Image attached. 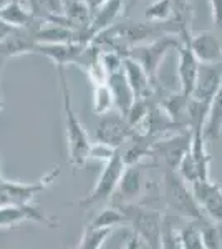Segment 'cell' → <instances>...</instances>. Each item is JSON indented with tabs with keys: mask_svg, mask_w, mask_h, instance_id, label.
I'll use <instances>...</instances> for the list:
<instances>
[{
	"mask_svg": "<svg viewBox=\"0 0 222 249\" xmlns=\"http://www.w3.org/2000/svg\"><path fill=\"white\" fill-rule=\"evenodd\" d=\"M60 75V87H62V108H63V123H65V138H67V153L68 163L71 164L73 171L82 168L88 161L90 153V140L85 130L83 123L80 122L73 105H71V95L68 80L65 75V68H56Z\"/></svg>",
	"mask_w": 222,
	"mask_h": 249,
	"instance_id": "cell-1",
	"label": "cell"
},
{
	"mask_svg": "<svg viewBox=\"0 0 222 249\" xmlns=\"http://www.w3.org/2000/svg\"><path fill=\"white\" fill-rule=\"evenodd\" d=\"M161 198L168 206V210H171L179 218H184L186 221H194V223L207 221L201 206L197 204L194 195H192L191 184L188 186V183L177 175V171L163 170Z\"/></svg>",
	"mask_w": 222,
	"mask_h": 249,
	"instance_id": "cell-2",
	"label": "cell"
},
{
	"mask_svg": "<svg viewBox=\"0 0 222 249\" xmlns=\"http://www.w3.org/2000/svg\"><path fill=\"white\" fill-rule=\"evenodd\" d=\"M121 211L128 219V226H131L133 234L146 243L149 249H159L161 230H163L164 214L157 210L146 206L143 203L121 204Z\"/></svg>",
	"mask_w": 222,
	"mask_h": 249,
	"instance_id": "cell-3",
	"label": "cell"
},
{
	"mask_svg": "<svg viewBox=\"0 0 222 249\" xmlns=\"http://www.w3.org/2000/svg\"><path fill=\"white\" fill-rule=\"evenodd\" d=\"M177 47H179V38H177L176 35H164V37L153 40V42L130 48V50L124 53V57L135 60V62L138 63V65H141V68L146 71L148 77L151 78V82H154L157 70H159L163 60L166 58L168 52Z\"/></svg>",
	"mask_w": 222,
	"mask_h": 249,
	"instance_id": "cell-4",
	"label": "cell"
},
{
	"mask_svg": "<svg viewBox=\"0 0 222 249\" xmlns=\"http://www.w3.org/2000/svg\"><path fill=\"white\" fill-rule=\"evenodd\" d=\"M124 163L121 160V155H120V150L116 151V155L113 156L110 161L104 163L102 173H100L98 179H96L95 186L93 190L88 193L85 198L78 199L75 204L80 208H91V206H96L100 203H104V201H111L113 195H115V190L120 183V178L124 171Z\"/></svg>",
	"mask_w": 222,
	"mask_h": 249,
	"instance_id": "cell-5",
	"label": "cell"
},
{
	"mask_svg": "<svg viewBox=\"0 0 222 249\" xmlns=\"http://www.w3.org/2000/svg\"><path fill=\"white\" fill-rule=\"evenodd\" d=\"M60 176V168L56 166L50 170L45 176L34 183H17L0 179V206H10V204H28L34 203L35 198L42 191H45L51 183Z\"/></svg>",
	"mask_w": 222,
	"mask_h": 249,
	"instance_id": "cell-6",
	"label": "cell"
},
{
	"mask_svg": "<svg viewBox=\"0 0 222 249\" xmlns=\"http://www.w3.org/2000/svg\"><path fill=\"white\" fill-rule=\"evenodd\" d=\"M189 144H191V131L181 130L176 135L157 138L151 146V156L161 160L163 170L176 171L183 158L188 155Z\"/></svg>",
	"mask_w": 222,
	"mask_h": 249,
	"instance_id": "cell-7",
	"label": "cell"
},
{
	"mask_svg": "<svg viewBox=\"0 0 222 249\" xmlns=\"http://www.w3.org/2000/svg\"><path fill=\"white\" fill-rule=\"evenodd\" d=\"M22 223L43 224L48 228L58 226V219H55L53 216H48L35 203L0 206V228H15Z\"/></svg>",
	"mask_w": 222,
	"mask_h": 249,
	"instance_id": "cell-8",
	"label": "cell"
},
{
	"mask_svg": "<svg viewBox=\"0 0 222 249\" xmlns=\"http://www.w3.org/2000/svg\"><path fill=\"white\" fill-rule=\"evenodd\" d=\"M133 130L128 124L126 118L116 110H111L104 115H100L98 126H96V142L121 150L124 143L130 140Z\"/></svg>",
	"mask_w": 222,
	"mask_h": 249,
	"instance_id": "cell-9",
	"label": "cell"
},
{
	"mask_svg": "<svg viewBox=\"0 0 222 249\" xmlns=\"http://www.w3.org/2000/svg\"><path fill=\"white\" fill-rule=\"evenodd\" d=\"M144 190H146V179H144V171L141 164L126 166L111 198V204L121 206V204L136 203V199L144 195Z\"/></svg>",
	"mask_w": 222,
	"mask_h": 249,
	"instance_id": "cell-10",
	"label": "cell"
},
{
	"mask_svg": "<svg viewBox=\"0 0 222 249\" xmlns=\"http://www.w3.org/2000/svg\"><path fill=\"white\" fill-rule=\"evenodd\" d=\"M191 190L205 218L212 223L222 224V184L205 179L192 183Z\"/></svg>",
	"mask_w": 222,
	"mask_h": 249,
	"instance_id": "cell-11",
	"label": "cell"
},
{
	"mask_svg": "<svg viewBox=\"0 0 222 249\" xmlns=\"http://www.w3.org/2000/svg\"><path fill=\"white\" fill-rule=\"evenodd\" d=\"M222 85V63H199L197 77L192 90V98L203 103H211L214 95Z\"/></svg>",
	"mask_w": 222,
	"mask_h": 249,
	"instance_id": "cell-12",
	"label": "cell"
},
{
	"mask_svg": "<svg viewBox=\"0 0 222 249\" xmlns=\"http://www.w3.org/2000/svg\"><path fill=\"white\" fill-rule=\"evenodd\" d=\"M189 38L179 40V57H177V77H179L181 93L191 96L192 90H194V83L197 77V70H199V62L191 52L188 43Z\"/></svg>",
	"mask_w": 222,
	"mask_h": 249,
	"instance_id": "cell-13",
	"label": "cell"
},
{
	"mask_svg": "<svg viewBox=\"0 0 222 249\" xmlns=\"http://www.w3.org/2000/svg\"><path fill=\"white\" fill-rule=\"evenodd\" d=\"M85 47L86 45L82 43H35L32 55H43L51 60L56 68H65L70 63L75 65Z\"/></svg>",
	"mask_w": 222,
	"mask_h": 249,
	"instance_id": "cell-14",
	"label": "cell"
},
{
	"mask_svg": "<svg viewBox=\"0 0 222 249\" xmlns=\"http://www.w3.org/2000/svg\"><path fill=\"white\" fill-rule=\"evenodd\" d=\"M189 48L199 63H219L222 55V42L212 32H199L188 40Z\"/></svg>",
	"mask_w": 222,
	"mask_h": 249,
	"instance_id": "cell-15",
	"label": "cell"
},
{
	"mask_svg": "<svg viewBox=\"0 0 222 249\" xmlns=\"http://www.w3.org/2000/svg\"><path fill=\"white\" fill-rule=\"evenodd\" d=\"M204 126H194L191 128V144H189V156L192 158L197 175H199V181L211 179V155L207 153L205 148V138H204Z\"/></svg>",
	"mask_w": 222,
	"mask_h": 249,
	"instance_id": "cell-16",
	"label": "cell"
},
{
	"mask_svg": "<svg viewBox=\"0 0 222 249\" xmlns=\"http://www.w3.org/2000/svg\"><path fill=\"white\" fill-rule=\"evenodd\" d=\"M28 12L32 17L42 23H56L67 27L65 17V2L63 0H25Z\"/></svg>",
	"mask_w": 222,
	"mask_h": 249,
	"instance_id": "cell-17",
	"label": "cell"
},
{
	"mask_svg": "<svg viewBox=\"0 0 222 249\" xmlns=\"http://www.w3.org/2000/svg\"><path fill=\"white\" fill-rule=\"evenodd\" d=\"M106 85L110 87L111 95H113V102H115V110L120 111L123 116H126V113L130 111V108L135 103V95L133 90L128 83L126 77H124V71L121 68L116 73H111L106 77Z\"/></svg>",
	"mask_w": 222,
	"mask_h": 249,
	"instance_id": "cell-18",
	"label": "cell"
},
{
	"mask_svg": "<svg viewBox=\"0 0 222 249\" xmlns=\"http://www.w3.org/2000/svg\"><path fill=\"white\" fill-rule=\"evenodd\" d=\"M123 71L126 77L128 83H130L133 95L136 100H148L153 93V82L148 77L146 71L141 68V65L131 58L124 57L123 60Z\"/></svg>",
	"mask_w": 222,
	"mask_h": 249,
	"instance_id": "cell-19",
	"label": "cell"
},
{
	"mask_svg": "<svg viewBox=\"0 0 222 249\" xmlns=\"http://www.w3.org/2000/svg\"><path fill=\"white\" fill-rule=\"evenodd\" d=\"M0 18H2V22L5 25H9L14 30L18 29L38 30L42 27V22H38V20L32 17V14L22 3V0H15L10 5H7L5 9L0 12Z\"/></svg>",
	"mask_w": 222,
	"mask_h": 249,
	"instance_id": "cell-20",
	"label": "cell"
},
{
	"mask_svg": "<svg viewBox=\"0 0 222 249\" xmlns=\"http://www.w3.org/2000/svg\"><path fill=\"white\" fill-rule=\"evenodd\" d=\"M189 98L191 96L184 93H172L168 98L161 102V110L166 113L169 122L174 124L179 130H189L188 128V108H189Z\"/></svg>",
	"mask_w": 222,
	"mask_h": 249,
	"instance_id": "cell-21",
	"label": "cell"
},
{
	"mask_svg": "<svg viewBox=\"0 0 222 249\" xmlns=\"http://www.w3.org/2000/svg\"><path fill=\"white\" fill-rule=\"evenodd\" d=\"M203 131L205 140H219L222 136V85L209 103Z\"/></svg>",
	"mask_w": 222,
	"mask_h": 249,
	"instance_id": "cell-22",
	"label": "cell"
},
{
	"mask_svg": "<svg viewBox=\"0 0 222 249\" xmlns=\"http://www.w3.org/2000/svg\"><path fill=\"white\" fill-rule=\"evenodd\" d=\"M120 224H128V219H126V216H124V213L121 211L120 206L111 204V206H108V208H103V210L88 223V226L111 228V230H115V226H120Z\"/></svg>",
	"mask_w": 222,
	"mask_h": 249,
	"instance_id": "cell-23",
	"label": "cell"
},
{
	"mask_svg": "<svg viewBox=\"0 0 222 249\" xmlns=\"http://www.w3.org/2000/svg\"><path fill=\"white\" fill-rule=\"evenodd\" d=\"M111 234V228H91L86 224L76 249H102Z\"/></svg>",
	"mask_w": 222,
	"mask_h": 249,
	"instance_id": "cell-24",
	"label": "cell"
},
{
	"mask_svg": "<svg viewBox=\"0 0 222 249\" xmlns=\"http://www.w3.org/2000/svg\"><path fill=\"white\" fill-rule=\"evenodd\" d=\"M177 236H179L183 249H204L203 232H201L199 223L186 221L183 226L177 228Z\"/></svg>",
	"mask_w": 222,
	"mask_h": 249,
	"instance_id": "cell-25",
	"label": "cell"
},
{
	"mask_svg": "<svg viewBox=\"0 0 222 249\" xmlns=\"http://www.w3.org/2000/svg\"><path fill=\"white\" fill-rule=\"evenodd\" d=\"M95 87V91H93V113L96 115H104L108 111L115 110V102H113V95L110 87L104 83H98Z\"/></svg>",
	"mask_w": 222,
	"mask_h": 249,
	"instance_id": "cell-26",
	"label": "cell"
},
{
	"mask_svg": "<svg viewBox=\"0 0 222 249\" xmlns=\"http://www.w3.org/2000/svg\"><path fill=\"white\" fill-rule=\"evenodd\" d=\"M148 22H169L172 18V0H154L144 12Z\"/></svg>",
	"mask_w": 222,
	"mask_h": 249,
	"instance_id": "cell-27",
	"label": "cell"
},
{
	"mask_svg": "<svg viewBox=\"0 0 222 249\" xmlns=\"http://www.w3.org/2000/svg\"><path fill=\"white\" fill-rule=\"evenodd\" d=\"M201 232H203L204 249H222V224L204 221L199 223Z\"/></svg>",
	"mask_w": 222,
	"mask_h": 249,
	"instance_id": "cell-28",
	"label": "cell"
},
{
	"mask_svg": "<svg viewBox=\"0 0 222 249\" xmlns=\"http://www.w3.org/2000/svg\"><path fill=\"white\" fill-rule=\"evenodd\" d=\"M159 249H183L179 236H177V228L172 224V218H169V216H164L163 219Z\"/></svg>",
	"mask_w": 222,
	"mask_h": 249,
	"instance_id": "cell-29",
	"label": "cell"
},
{
	"mask_svg": "<svg viewBox=\"0 0 222 249\" xmlns=\"http://www.w3.org/2000/svg\"><path fill=\"white\" fill-rule=\"evenodd\" d=\"M116 151L118 150H115V148H111V146H106V144H103V143H96V144H91L90 146L88 160H98V161L106 163L116 155Z\"/></svg>",
	"mask_w": 222,
	"mask_h": 249,
	"instance_id": "cell-30",
	"label": "cell"
},
{
	"mask_svg": "<svg viewBox=\"0 0 222 249\" xmlns=\"http://www.w3.org/2000/svg\"><path fill=\"white\" fill-rule=\"evenodd\" d=\"M212 14V22L222 30V0H209Z\"/></svg>",
	"mask_w": 222,
	"mask_h": 249,
	"instance_id": "cell-31",
	"label": "cell"
},
{
	"mask_svg": "<svg viewBox=\"0 0 222 249\" xmlns=\"http://www.w3.org/2000/svg\"><path fill=\"white\" fill-rule=\"evenodd\" d=\"M143 248V243H141V239L138 238L136 234H133L130 239L126 241V244H124L121 249H141Z\"/></svg>",
	"mask_w": 222,
	"mask_h": 249,
	"instance_id": "cell-32",
	"label": "cell"
},
{
	"mask_svg": "<svg viewBox=\"0 0 222 249\" xmlns=\"http://www.w3.org/2000/svg\"><path fill=\"white\" fill-rule=\"evenodd\" d=\"M12 32H14V29H10L9 25H5V23L2 22V18H0V42H2V40H5L7 37H9V35L12 34Z\"/></svg>",
	"mask_w": 222,
	"mask_h": 249,
	"instance_id": "cell-33",
	"label": "cell"
},
{
	"mask_svg": "<svg viewBox=\"0 0 222 249\" xmlns=\"http://www.w3.org/2000/svg\"><path fill=\"white\" fill-rule=\"evenodd\" d=\"M104 2H106V0H88V3H90V5H91L93 12H95L96 9H98L100 5H103Z\"/></svg>",
	"mask_w": 222,
	"mask_h": 249,
	"instance_id": "cell-34",
	"label": "cell"
},
{
	"mask_svg": "<svg viewBox=\"0 0 222 249\" xmlns=\"http://www.w3.org/2000/svg\"><path fill=\"white\" fill-rule=\"evenodd\" d=\"M12 2H15V0H0V12L5 9L7 5H10Z\"/></svg>",
	"mask_w": 222,
	"mask_h": 249,
	"instance_id": "cell-35",
	"label": "cell"
},
{
	"mask_svg": "<svg viewBox=\"0 0 222 249\" xmlns=\"http://www.w3.org/2000/svg\"><path fill=\"white\" fill-rule=\"evenodd\" d=\"M3 110V100H2V96H0V111Z\"/></svg>",
	"mask_w": 222,
	"mask_h": 249,
	"instance_id": "cell-36",
	"label": "cell"
},
{
	"mask_svg": "<svg viewBox=\"0 0 222 249\" xmlns=\"http://www.w3.org/2000/svg\"><path fill=\"white\" fill-rule=\"evenodd\" d=\"M3 63H5V62H3V60H0V71H2V68H3Z\"/></svg>",
	"mask_w": 222,
	"mask_h": 249,
	"instance_id": "cell-37",
	"label": "cell"
},
{
	"mask_svg": "<svg viewBox=\"0 0 222 249\" xmlns=\"http://www.w3.org/2000/svg\"><path fill=\"white\" fill-rule=\"evenodd\" d=\"M0 179H2V161H0Z\"/></svg>",
	"mask_w": 222,
	"mask_h": 249,
	"instance_id": "cell-38",
	"label": "cell"
},
{
	"mask_svg": "<svg viewBox=\"0 0 222 249\" xmlns=\"http://www.w3.org/2000/svg\"><path fill=\"white\" fill-rule=\"evenodd\" d=\"M221 63H222V55H221Z\"/></svg>",
	"mask_w": 222,
	"mask_h": 249,
	"instance_id": "cell-39",
	"label": "cell"
}]
</instances>
